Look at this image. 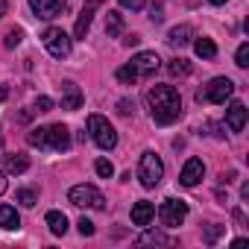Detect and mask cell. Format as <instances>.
Listing matches in <instances>:
<instances>
[{
	"label": "cell",
	"mask_w": 249,
	"mask_h": 249,
	"mask_svg": "<svg viewBox=\"0 0 249 249\" xmlns=\"http://www.w3.org/2000/svg\"><path fill=\"white\" fill-rule=\"evenodd\" d=\"M226 126H229L231 132H243V126H246V106H243L240 100H234V103L226 108Z\"/></svg>",
	"instance_id": "obj_12"
},
{
	"label": "cell",
	"mask_w": 249,
	"mask_h": 249,
	"mask_svg": "<svg viewBox=\"0 0 249 249\" xmlns=\"http://www.w3.org/2000/svg\"><path fill=\"white\" fill-rule=\"evenodd\" d=\"M202 176H205V164H202V159H188L185 167H182V173H179V182H182L185 188H194V185L202 182Z\"/></svg>",
	"instance_id": "obj_11"
},
{
	"label": "cell",
	"mask_w": 249,
	"mask_h": 249,
	"mask_svg": "<svg viewBox=\"0 0 249 249\" xmlns=\"http://www.w3.org/2000/svg\"><path fill=\"white\" fill-rule=\"evenodd\" d=\"M167 71H170L173 76H188V73H191V62L179 56V59H173V62L167 65Z\"/></svg>",
	"instance_id": "obj_22"
},
{
	"label": "cell",
	"mask_w": 249,
	"mask_h": 249,
	"mask_svg": "<svg viewBox=\"0 0 249 249\" xmlns=\"http://www.w3.org/2000/svg\"><path fill=\"white\" fill-rule=\"evenodd\" d=\"M234 65H237V68H249V44H246V41L237 47V53H234Z\"/></svg>",
	"instance_id": "obj_26"
},
{
	"label": "cell",
	"mask_w": 249,
	"mask_h": 249,
	"mask_svg": "<svg viewBox=\"0 0 249 249\" xmlns=\"http://www.w3.org/2000/svg\"><path fill=\"white\" fill-rule=\"evenodd\" d=\"M47 226H50V231H53L56 237H62V234L68 231V217H65L62 211H47Z\"/></svg>",
	"instance_id": "obj_19"
},
{
	"label": "cell",
	"mask_w": 249,
	"mask_h": 249,
	"mask_svg": "<svg viewBox=\"0 0 249 249\" xmlns=\"http://www.w3.org/2000/svg\"><path fill=\"white\" fill-rule=\"evenodd\" d=\"M41 38H44V47H47V53H50L53 59H65V56L71 53V36H68L62 27H50Z\"/></svg>",
	"instance_id": "obj_8"
},
{
	"label": "cell",
	"mask_w": 249,
	"mask_h": 249,
	"mask_svg": "<svg viewBox=\"0 0 249 249\" xmlns=\"http://www.w3.org/2000/svg\"><path fill=\"white\" fill-rule=\"evenodd\" d=\"M138 179L144 188H156L161 179H164V164L156 153H144L141 156V164H138Z\"/></svg>",
	"instance_id": "obj_5"
},
{
	"label": "cell",
	"mask_w": 249,
	"mask_h": 249,
	"mask_svg": "<svg viewBox=\"0 0 249 249\" xmlns=\"http://www.w3.org/2000/svg\"><path fill=\"white\" fill-rule=\"evenodd\" d=\"M68 199L73 202V205H79V208H106V196L94 188V185H73L71 191H68Z\"/></svg>",
	"instance_id": "obj_6"
},
{
	"label": "cell",
	"mask_w": 249,
	"mask_h": 249,
	"mask_svg": "<svg viewBox=\"0 0 249 249\" xmlns=\"http://www.w3.org/2000/svg\"><path fill=\"white\" fill-rule=\"evenodd\" d=\"M6 188H9V182H6V173H3V170H0V194H3Z\"/></svg>",
	"instance_id": "obj_35"
},
{
	"label": "cell",
	"mask_w": 249,
	"mask_h": 249,
	"mask_svg": "<svg viewBox=\"0 0 249 249\" xmlns=\"http://www.w3.org/2000/svg\"><path fill=\"white\" fill-rule=\"evenodd\" d=\"M117 79L123 85H132V82H138V73L132 71V65H123V68H117Z\"/></svg>",
	"instance_id": "obj_25"
},
{
	"label": "cell",
	"mask_w": 249,
	"mask_h": 249,
	"mask_svg": "<svg viewBox=\"0 0 249 249\" xmlns=\"http://www.w3.org/2000/svg\"><path fill=\"white\" fill-rule=\"evenodd\" d=\"M208 3H214V6H223V3H226V0H208Z\"/></svg>",
	"instance_id": "obj_38"
},
{
	"label": "cell",
	"mask_w": 249,
	"mask_h": 249,
	"mask_svg": "<svg viewBox=\"0 0 249 249\" xmlns=\"http://www.w3.org/2000/svg\"><path fill=\"white\" fill-rule=\"evenodd\" d=\"M36 108L38 111H50L53 108V100L50 97H36Z\"/></svg>",
	"instance_id": "obj_31"
},
{
	"label": "cell",
	"mask_w": 249,
	"mask_h": 249,
	"mask_svg": "<svg viewBox=\"0 0 249 249\" xmlns=\"http://www.w3.org/2000/svg\"><path fill=\"white\" fill-rule=\"evenodd\" d=\"M159 217H161V223H164L167 229H176V226H182L185 217H188V202H185V199H176V196H167V199L161 202V208H159Z\"/></svg>",
	"instance_id": "obj_7"
},
{
	"label": "cell",
	"mask_w": 249,
	"mask_h": 249,
	"mask_svg": "<svg viewBox=\"0 0 249 249\" xmlns=\"http://www.w3.org/2000/svg\"><path fill=\"white\" fill-rule=\"evenodd\" d=\"M94 170H97V176H103V179H111V176H114V164H111L108 159H97V161H94Z\"/></svg>",
	"instance_id": "obj_24"
},
{
	"label": "cell",
	"mask_w": 249,
	"mask_h": 249,
	"mask_svg": "<svg viewBox=\"0 0 249 249\" xmlns=\"http://www.w3.org/2000/svg\"><path fill=\"white\" fill-rule=\"evenodd\" d=\"M30 9L36 12V18H59L65 9H68V0H30Z\"/></svg>",
	"instance_id": "obj_9"
},
{
	"label": "cell",
	"mask_w": 249,
	"mask_h": 249,
	"mask_svg": "<svg viewBox=\"0 0 249 249\" xmlns=\"http://www.w3.org/2000/svg\"><path fill=\"white\" fill-rule=\"evenodd\" d=\"M138 243H170V237H164L161 231H147Z\"/></svg>",
	"instance_id": "obj_28"
},
{
	"label": "cell",
	"mask_w": 249,
	"mask_h": 249,
	"mask_svg": "<svg viewBox=\"0 0 249 249\" xmlns=\"http://www.w3.org/2000/svg\"><path fill=\"white\" fill-rule=\"evenodd\" d=\"M231 94H234V82H231L229 76H217V79H211L205 88H199V91H196V100H199V103L223 106L226 100H231Z\"/></svg>",
	"instance_id": "obj_3"
},
{
	"label": "cell",
	"mask_w": 249,
	"mask_h": 249,
	"mask_svg": "<svg viewBox=\"0 0 249 249\" xmlns=\"http://www.w3.org/2000/svg\"><path fill=\"white\" fill-rule=\"evenodd\" d=\"M15 199H18L21 205H27V208H33V205L38 202V194H36L33 188H21V191L15 194Z\"/></svg>",
	"instance_id": "obj_23"
},
{
	"label": "cell",
	"mask_w": 249,
	"mask_h": 249,
	"mask_svg": "<svg viewBox=\"0 0 249 249\" xmlns=\"http://www.w3.org/2000/svg\"><path fill=\"white\" fill-rule=\"evenodd\" d=\"M117 3H120L123 9H132V12H138V9H144V3H147V0H117Z\"/></svg>",
	"instance_id": "obj_30"
},
{
	"label": "cell",
	"mask_w": 249,
	"mask_h": 249,
	"mask_svg": "<svg viewBox=\"0 0 249 249\" xmlns=\"http://www.w3.org/2000/svg\"><path fill=\"white\" fill-rule=\"evenodd\" d=\"M191 38H194V30H191L188 24H182V27H173V30H170L167 44H170V47H185V44H191Z\"/></svg>",
	"instance_id": "obj_17"
},
{
	"label": "cell",
	"mask_w": 249,
	"mask_h": 249,
	"mask_svg": "<svg viewBox=\"0 0 249 249\" xmlns=\"http://www.w3.org/2000/svg\"><path fill=\"white\" fill-rule=\"evenodd\" d=\"M27 167H30V159H27L24 153H15V156H6V159H3V173H15V176H18V173H24Z\"/></svg>",
	"instance_id": "obj_18"
},
{
	"label": "cell",
	"mask_w": 249,
	"mask_h": 249,
	"mask_svg": "<svg viewBox=\"0 0 249 249\" xmlns=\"http://www.w3.org/2000/svg\"><path fill=\"white\" fill-rule=\"evenodd\" d=\"M79 106H82V91H79V85H73V82H62V108L76 111Z\"/></svg>",
	"instance_id": "obj_14"
},
{
	"label": "cell",
	"mask_w": 249,
	"mask_h": 249,
	"mask_svg": "<svg viewBox=\"0 0 249 249\" xmlns=\"http://www.w3.org/2000/svg\"><path fill=\"white\" fill-rule=\"evenodd\" d=\"M153 217H156V205H153V202L141 199V202H135V205H132V223H135V226L147 229V226L153 223Z\"/></svg>",
	"instance_id": "obj_13"
},
{
	"label": "cell",
	"mask_w": 249,
	"mask_h": 249,
	"mask_svg": "<svg viewBox=\"0 0 249 249\" xmlns=\"http://www.w3.org/2000/svg\"><path fill=\"white\" fill-rule=\"evenodd\" d=\"M150 18H153V21H156V24H159V21H161V18H164V15H161V9H159V6H153V9H150Z\"/></svg>",
	"instance_id": "obj_34"
},
{
	"label": "cell",
	"mask_w": 249,
	"mask_h": 249,
	"mask_svg": "<svg viewBox=\"0 0 249 249\" xmlns=\"http://www.w3.org/2000/svg\"><path fill=\"white\" fill-rule=\"evenodd\" d=\"M21 38H24V30H9V33H6V38H3V44L12 50V47H18V44H21Z\"/></svg>",
	"instance_id": "obj_27"
},
{
	"label": "cell",
	"mask_w": 249,
	"mask_h": 249,
	"mask_svg": "<svg viewBox=\"0 0 249 249\" xmlns=\"http://www.w3.org/2000/svg\"><path fill=\"white\" fill-rule=\"evenodd\" d=\"M220 234H223V226H211V229L205 231V243H214Z\"/></svg>",
	"instance_id": "obj_32"
},
{
	"label": "cell",
	"mask_w": 249,
	"mask_h": 249,
	"mask_svg": "<svg viewBox=\"0 0 249 249\" xmlns=\"http://www.w3.org/2000/svg\"><path fill=\"white\" fill-rule=\"evenodd\" d=\"M88 132H91V138H94V144L100 150H114L117 147V132H114V126L103 114H91L88 117Z\"/></svg>",
	"instance_id": "obj_4"
},
{
	"label": "cell",
	"mask_w": 249,
	"mask_h": 249,
	"mask_svg": "<svg viewBox=\"0 0 249 249\" xmlns=\"http://www.w3.org/2000/svg\"><path fill=\"white\" fill-rule=\"evenodd\" d=\"M76 226H79V234H85V237H91V234L97 231V229H94V223H91L88 217H82V220H79Z\"/></svg>",
	"instance_id": "obj_29"
},
{
	"label": "cell",
	"mask_w": 249,
	"mask_h": 249,
	"mask_svg": "<svg viewBox=\"0 0 249 249\" xmlns=\"http://www.w3.org/2000/svg\"><path fill=\"white\" fill-rule=\"evenodd\" d=\"M194 50H196L199 59H214V56H217V44H214L211 38H196V41H194Z\"/></svg>",
	"instance_id": "obj_21"
},
{
	"label": "cell",
	"mask_w": 249,
	"mask_h": 249,
	"mask_svg": "<svg viewBox=\"0 0 249 249\" xmlns=\"http://www.w3.org/2000/svg\"><path fill=\"white\" fill-rule=\"evenodd\" d=\"M94 12H97V6H91V3H85V9L79 12V18H76V27H73V36L76 38H85L88 36V30H91V18H94Z\"/></svg>",
	"instance_id": "obj_15"
},
{
	"label": "cell",
	"mask_w": 249,
	"mask_h": 249,
	"mask_svg": "<svg viewBox=\"0 0 249 249\" xmlns=\"http://www.w3.org/2000/svg\"><path fill=\"white\" fill-rule=\"evenodd\" d=\"M0 229H6V231H18L21 229V217L12 205H0Z\"/></svg>",
	"instance_id": "obj_16"
},
{
	"label": "cell",
	"mask_w": 249,
	"mask_h": 249,
	"mask_svg": "<svg viewBox=\"0 0 249 249\" xmlns=\"http://www.w3.org/2000/svg\"><path fill=\"white\" fill-rule=\"evenodd\" d=\"M30 147L47 150V153H65L71 147V129L62 126V123H53V126H38L27 135Z\"/></svg>",
	"instance_id": "obj_2"
},
{
	"label": "cell",
	"mask_w": 249,
	"mask_h": 249,
	"mask_svg": "<svg viewBox=\"0 0 249 249\" xmlns=\"http://www.w3.org/2000/svg\"><path fill=\"white\" fill-rule=\"evenodd\" d=\"M123 33V15L120 12H108L106 15V36L108 38H117Z\"/></svg>",
	"instance_id": "obj_20"
},
{
	"label": "cell",
	"mask_w": 249,
	"mask_h": 249,
	"mask_svg": "<svg viewBox=\"0 0 249 249\" xmlns=\"http://www.w3.org/2000/svg\"><path fill=\"white\" fill-rule=\"evenodd\" d=\"M147 103L159 126H170L173 120L182 117V97L173 85H153L147 94Z\"/></svg>",
	"instance_id": "obj_1"
},
{
	"label": "cell",
	"mask_w": 249,
	"mask_h": 249,
	"mask_svg": "<svg viewBox=\"0 0 249 249\" xmlns=\"http://www.w3.org/2000/svg\"><path fill=\"white\" fill-rule=\"evenodd\" d=\"M132 71L138 73V79H144V76H153L156 71H159V65H161V59L156 56V53H150V50H141L138 56H132Z\"/></svg>",
	"instance_id": "obj_10"
},
{
	"label": "cell",
	"mask_w": 249,
	"mask_h": 249,
	"mask_svg": "<svg viewBox=\"0 0 249 249\" xmlns=\"http://www.w3.org/2000/svg\"><path fill=\"white\" fill-rule=\"evenodd\" d=\"M6 9H9V3H6V0H0V18L6 15Z\"/></svg>",
	"instance_id": "obj_36"
},
{
	"label": "cell",
	"mask_w": 249,
	"mask_h": 249,
	"mask_svg": "<svg viewBox=\"0 0 249 249\" xmlns=\"http://www.w3.org/2000/svg\"><path fill=\"white\" fill-rule=\"evenodd\" d=\"M6 97H9V91H6V88H3V85H0V103H3V100H6Z\"/></svg>",
	"instance_id": "obj_37"
},
{
	"label": "cell",
	"mask_w": 249,
	"mask_h": 249,
	"mask_svg": "<svg viewBox=\"0 0 249 249\" xmlns=\"http://www.w3.org/2000/svg\"><path fill=\"white\" fill-rule=\"evenodd\" d=\"M132 108H135V106H132L129 100H120V103H117V111H120V114H129Z\"/></svg>",
	"instance_id": "obj_33"
}]
</instances>
